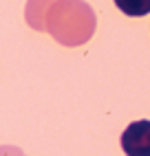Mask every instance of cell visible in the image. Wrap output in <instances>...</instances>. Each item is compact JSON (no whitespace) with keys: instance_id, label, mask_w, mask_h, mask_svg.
<instances>
[{"instance_id":"6da1fadb","label":"cell","mask_w":150,"mask_h":156,"mask_svg":"<svg viewBox=\"0 0 150 156\" xmlns=\"http://www.w3.org/2000/svg\"><path fill=\"white\" fill-rule=\"evenodd\" d=\"M97 29V18L84 0H55L47 13V31L62 46L88 42Z\"/></svg>"},{"instance_id":"7a4b0ae2","label":"cell","mask_w":150,"mask_h":156,"mask_svg":"<svg viewBox=\"0 0 150 156\" xmlns=\"http://www.w3.org/2000/svg\"><path fill=\"white\" fill-rule=\"evenodd\" d=\"M126 156H150V121H135L122 134Z\"/></svg>"},{"instance_id":"3957f363","label":"cell","mask_w":150,"mask_h":156,"mask_svg":"<svg viewBox=\"0 0 150 156\" xmlns=\"http://www.w3.org/2000/svg\"><path fill=\"white\" fill-rule=\"evenodd\" d=\"M55 0H27L24 7V18L31 29L36 31H47V13L53 7Z\"/></svg>"},{"instance_id":"277c9868","label":"cell","mask_w":150,"mask_h":156,"mask_svg":"<svg viewBox=\"0 0 150 156\" xmlns=\"http://www.w3.org/2000/svg\"><path fill=\"white\" fill-rule=\"evenodd\" d=\"M113 2L124 16L130 18H141L150 13V0H113Z\"/></svg>"},{"instance_id":"5b68a950","label":"cell","mask_w":150,"mask_h":156,"mask_svg":"<svg viewBox=\"0 0 150 156\" xmlns=\"http://www.w3.org/2000/svg\"><path fill=\"white\" fill-rule=\"evenodd\" d=\"M0 156H24L18 147H11V145H2L0 147Z\"/></svg>"}]
</instances>
